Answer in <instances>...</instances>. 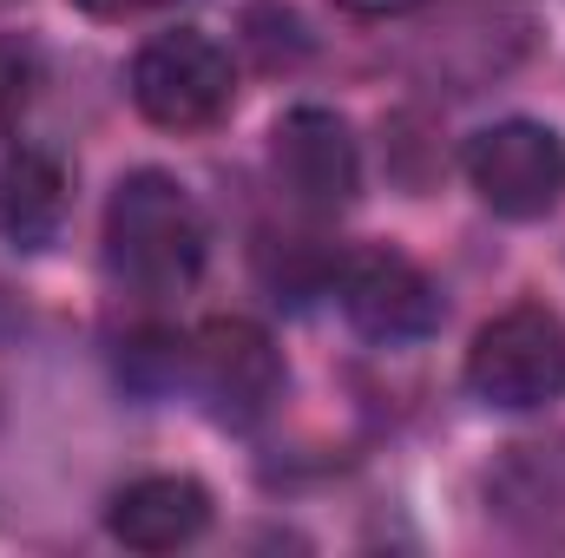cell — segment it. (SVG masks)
Listing matches in <instances>:
<instances>
[{
	"mask_svg": "<svg viewBox=\"0 0 565 558\" xmlns=\"http://www.w3.org/2000/svg\"><path fill=\"white\" fill-rule=\"evenodd\" d=\"M342 315L369 335V342H422L440 329V296L427 282L422 264H408L402 250H355L342 264Z\"/></svg>",
	"mask_w": 565,
	"mask_h": 558,
	"instance_id": "7",
	"label": "cell"
},
{
	"mask_svg": "<svg viewBox=\"0 0 565 558\" xmlns=\"http://www.w3.org/2000/svg\"><path fill=\"white\" fill-rule=\"evenodd\" d=\"M270 164H277V184L289 191V204H302V211H316V217L349 211L355 191H362L355 132H349L329 106H296V112H282L277 132H270Z\"/></svg>",
	"mask_w": 565,
	"mask_h": 558,
	"instance_id": "5",
	"label": "cell"
},
{
	"mask_svg": "<svg viewBox=\"0 0 565 558\" xmlns=\"http://www.w3.org/2000/svg\"><path fill=\"white\" fill-rule=\"evenodd\" d=\"M467 388L473 401L500 415H526L565 395V322L546 302H513L493 315L467 348Z\"/></svg>",
	"mask_w": 565,
	"mask_h": 558,
	"instance_id": "2",
	"label": "cell"
},
{
	"mask_svg": "<svg viewBox=\"0 0 565 558\" xmlns=\"http://www.w3.org/2000/svg\"><path fill=\"white\" fill-rule=\"evenodd\" d=\"M66 224V164L40 144L7 151L0 164V237L13 250H46Z\"/></svg>",
	"mask_w": 565,
	"mask_h": 558,
	"instance_id": "10",
	"label": "cell"
},
{
	"mask_svg": "<svg viewBox=\"0 0 565 558\" xmlns=\"http://www.w3.org/2000/svg\"><path fill=\"white\" fill-rule=\"evenodd\" d=\"M467 184L493 217H513V224L553 217L565 204V139L533 119L487 126L467 144Z\"/></svg>",
	"mask_w": 565,
	"mask_h": 558,
	"instance_id": "4",
	"label": "cell"
},
{
	"mask_svg": "<svg viewBox=\"0 0 565 558\" xmlns=\"http://www.w3.org/2000/svg\"><path fill=\"white\" fill-rule=\"evenodd\" d=\"M342 13H355V20H388V13H408L415 0H335Z\"/></svg>",
	"mask_w": 565,
	"mask_h": 558,
	"instance_id": "12",
	"label": "cell"
},
{
	"mask_svg": "<svg viewBox=\"0 0 565 558\" xmlns=\"http://www.w3.org/2000/svg\"><path fill=\"white\" fill-rule=\"evenodd\" d=\"M231 53L211 33H158L132 60V106L158 132H204L231 106Z\"/></svg>",
	"mask_w": 565,
	"mask_h": 558,
	"instance_id": "3",
	"label": "cell"
},
{
	"mask_svg": "<svg viewBox=\"0 0 565 558\" xmlns=\"http://www.w3.org/2000/svg\"><path fill=\"white\" fill-rule=\"evenodd\" d=\"M487 500L493 519L526 546H565V433L507 447L487 473Z\"/></svg>",
	"mask_w": 565,
	"mask_h": 558,
	"instance_id": "8",
	"label": "cell"
},
{
	"mask_svg": "<svg viewBox=\"0 0 565 558\" xmlns=\"http://www.w3.org/2000/svg\"><path fill=\"white\" fill-rule=\"evenodd\" d=\"M204 211L191 191L164 171H132L119 178L106 204V264L113 277L132 282L139 296H178L204 270Z\"/></svg>",
	"mask_w": 565,
	"mask_h": 558,
	"instance_id": "1",
	"label": "cell"
},
{
	"mask_svg": "<svg viewBox=\"0 0 565 558\" xmlns=\"http://www.w3.org/2000/svg\"><path fill=\"white\" fill-rule=\"evenodd\" d=\"M191 375L211 401V415L231 427H250L257 415H270V401L282 395V355L277 342L244 322V315H217L198 329L191 342Z\"/></svg>",
	"mask_w": 565,
	"mask_h": 558,
	"instance_id": "6",
	"label": "cell"
},
{
	"mask_svg": "<svg viewBox=\"0 0 565 558\" xmlns=\"http://www.w3.org/2000/svg\"><path fill=\"white\" fill-rule=\"evenodd\" d=\"M106 526L132 552H178L211 526V493L191 473H145L113 500Z\"/></svg>",
	"mask_w": 565,
	"mask_h": 558,
	"instance_id": "9",
	"label": "cell"
},
{
	"mask_svg": "<svg viewBox=\"0 0 565 558\" xmlns=\"http://www.w3.org/2000/svg\"><path fill=\"white\" fill-rule=\"evenodd\" d=\"M86 13H99V20H139V13H158V7H171V0H79Z\"/></svg>",
	"mask_w": 565,
	"mask_h": 558,
	"instance_id": "11",
	"label": "cell"
}]
</instances>
